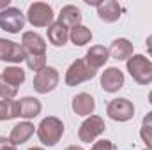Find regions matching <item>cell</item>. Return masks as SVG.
<instances>
[{
    "label": "cell",
    "instance_id": "1",
    "mask_svg": "<svg viewBox=\"0 0 152 150\" xmlns=\"http://www.w3.org/2000/svg\"><path fill=\"white\" fill-rule=\"evenodd\" d=\"M64 136V124L57 117H46L37 125V138L44 147H55Z\"/></svg>",
    "mask_w": 152,
    "mask_h": 150
},
{
    "label": "cell",
    "instance_id": "2",
    "mask_svg": "<svg viewBox=\"0 0 152 150\" xmlns=\"http://www.w3.org/2000/svg\"><path fill=\"white\" fill-rule=\"evenodd\" d=\"M127 73L138 85H151L152 83V62L145 55H133L127 62Z\"/></svg>",
    "mask_w": 152,
    "mask_h": 150
},
{
    "label": "cell",
    "instance_id": "3",
    "mask_svg": "<svg viewBox=\"0 0 152 150\" xmlns=\"http://www.w3.org/2000/svg\"><path fill=\"white\" fill-rule=\"evenodd\" d=\"M53 18H55L53 7L50 4H44V2H34V4H30V7L27 11V20L36 28L50 27L53 23Z\"/></svg>",
    "mask_w": 152,
    "mask_h": 150
},
{
    "label": "cell",
    "instance_id": "4",
    "mask_svg": "<svg viewBox=\"0 0 152 150\" xmlns=\"http://www.w3.org/2000/svg\"><path fill=\"white\" fill-rule=\"evenodd\" d=\"M96 74H97V71L94 67H90L85 62V58H78L66 71V85L67 87H76V85H80L83 81L92 79Z\"/></svg>",
    "mask_w": 152,
    "mask_h": 150
},
{
    "label": "cell",
    "instance_id": "5",
    "mask_svg": "<svg viewBox=\"0 0 152 150\" xmlns=\"http://www.w3.org/2000/svg\"><path fill=\"white\" fill-rule=\"evenodd\" d=\"M104 129H106L104 120L101 117H97V115H90L87 120L81 122V125L78 129V138L83 143H90L96 138H99L104 133Z\"/></svg>",
    "mask_w": 152,
    "mask_h": 150
},
{
    "label": "cell",
    "instance_id": "6",
    "mask_svg": "<svg viewBox=\"0 0 152 150\" xmlns=\"http://www.w3.org/2000/svg\"><path fill=\"white\" fill-rule=\"evenodd\" d=\"M25 14L18 7H7L0 11V28L9 32V34H18L25 27Z\"/></svg>",
    "mask_w": 152,
    "mask_h": 150
},
{
    "label": "cell",
    "instance_id": "7",
    "mask_svg": "<svg viewBox=\"0 0 152 150\" xmlns=\"http://www.w3.org/2000/svg\"><path fill=\"white\" fill-rule=\"evenodd\" d=\"M58 79H60L58 71H57L55 67L46 66L42 71L36 73L32 85H34V90H36L37 94H48V92H53V90L57 88Z\"/></svg>",
    "mask_w": 152,
    "mask_h": 150
},
{
    "label": "cell",
    "instance_id": "8",
    "mask_svg": "<svg viewBox=\"0 0 152 150\" xmlns=\"http://www.w3.org/2000/svg\"><path fill=\"white\" fill-rule=\"evenodd\" d=\"M106 113L115 122H127V120H131L134 117V106H133V103L129 99L118 97V99H113V101L108 103Z\"/></svg>",
    "mask_w": 152,
    "mask_h": 150
},
{
    "label": "cell",
    "instance_id": "9",
    "mask_svg": "<svg viewBox=\"0 0 152 150\" xmlns=\"http://www.w3.org/2000/svg\"><path fill=\"white\" fill-rule=\"evenodd\" d=\"M27 58V51L21 44L0 37V60L11 62V64H21Z\"/></svg>",
    "mask_w": 152,
    "mask_h": 150
},
{
    "label": "cell",
    "instance_id": "10",
    "mask_svg": "<svg viewBox=\"0 0 152 150\" xmlns=\"http://www.w3.org/2000/svg\"><path fill=\"white\" fill-rule=\"evenodd\" d=\"M124 87V73L118 67H108L101 74V88L108 94H115Z\"/></svg>",
    "mask_w": 152,
    "mask_h": 150
},
{
    "label": "cell",
    "instance_id": "11",
    "mask_svg": "<svg viewBox=\"0 0 152 150\" xmlns=\"http://www.w3.org/2000/svg\"><path fill=\"white\" fill-rule=\"evenodd\" d=\"M21 46L27 51V55H46V42L36 32H23Z\"/></svg>",
    "mask_w": 152,
    "mask_h": 150
},
{
    "label": "cell",
    "instance_id": "12",
    "mask_svg": "<svg viewBox=\"0 0 152 150\" xmlns=\"http://www.w3.org/2000/svg\"><path fill=\"white\" fill-rule=\"evenodd\" d=\"M71 106H73V111L80 117H90L94 110H96V101L90 94L87 92H81V94H76L71 101Z\"/></svg>",
    "mask_w": 152,
    "mask_h": 150
},
{
    "label": "cell",
    "instance_id": "13",
    "mask_svg": "<svg viewBox=\"0 0 152 150\" xmlns=\"http://www.w3.org/2000/svg\"><path fill=\"white\" fill-rule=\"evenodd\" d=\"M81 18H83V14H81V11L73 5V4H67V5H64L62 9H60V14H58V23L60 25H64L67 30L71 28H75L78 25H81Z\"/></svg>",
    "mask_w": 152,
    "mask_h": 150
},
{
    "label": "cell",
    "instance_id": "14",
    "mask_svg": "<svg viewBox=\"0 0 152 150\" xmlns=\"http://www.w3.org/2000/svg\"><path fill=\"white\" fill-rule=\"evenodd\" d=\"M120 12H122V7L115 0H104V2H101L97 5V16L104 23H115V21H118Z\"/></svg>",
    "mask_w": 152,
    "mask_h": 150
},
{
    "label": "cell",
    "instance_id": "15",
    "mask_svg": "<svg viewBox=\"0 0 152 150\" xmlns=\"http://www.w3.org/2000/svg\"><path fill=\"white\" fill-rule=\"evenodd\" d=\"M34 131H36V127H34V124H32V122H28V120L20 122V124H16V125L11 129L9 140H11L16 147H18V145H23V143H27V141L32 138Z\"/></svg>",
    "mask_w": 152,
    "mask_h": 150
},
{
    "label": "cell",
    "instance_id": "16",
    "mask_svg": "<svg viewBox=\"0 0 152 150\" xmlns=\"http://www.w3.org/2000/svg\"><path fill=\"white\" fill-rule=\"evenodd\" d=\"M108 51H110V57L112 58L118 60V62L120 60H126L127 62L133 57V42L126 37H118L112 42V46L108 48Z\"/></svg>",
    "mask_w": 152,
    "mask_h": 150
},
{
    "label": "cell",
    "instance_id": "17",
    "mask_svg": "<svg viewBox=\"0 0 152 150\" xmlns=\"http://www.w3.org/2000/svg\"><path fill=\"white\" fill-rule=\"evenodd\" d=\"M108 58H110V51H108V48H104V46H101V44L90 46L88 51H87V55H85V62H87L90 67H94L96 71H97L99 67H103V66L108 62Z\"/></svg>",
    "mask_w": 152,
    "mask_h": 150
},
{
    "label": "cell",
    "instance_id": "18",
    "mask_svg": "<svg viewBox=\"0 0 152 150\" xmlns=\"http://www.w3.org/2000/svg\"><path fill=\"white\" fill-rule=\"evenodd\" d=\"M41 101L36 97H23V99H18V111L20 117L25 118V120H30V118H36L39 113H41Z\"/></svg>",
    "mask_w": 152,
    "mask_h": 150
},
{
    "label": "cell",
    "instance_id": "19",
    "mask_svg": "<svg viewBox=\"0 0 152 150\" xmlns=\"http://www.w3.org/2000/svg\"><path fill=\"white\" fill-rule=\"evenodd\" d=\"M46 30H48V41L53 46H57V48H62L67 42V39H69V30L64 25H60L58 21L51 23Z\"/></svg>",
    "mask_w": 152,
    "mask_h": 150
},
{
    "label": "cell",
    "instance_id": "20",
    "mask_svg": "<svg viewBox=\"0 0 152 150\" xmlns=\"http://www.w3.org/2000/svg\"><path fill=\"white\" fill-rule=\"evenodd\" d=\"M25 78H27L25 76V71L20 66H9V67H5L0 73V79L5 81L11 87H14V88H20V85L25 81Z\"/></svg>",
    "mask_w": 152,
    "mask_h": 150
},
{
    "label": "cell",
    "instance_id": "21",
    "mask_svg": "<svg viewBox=\"0 0 152 150\" xmlns=\"http://www.w3.org/2000/svg\"><path fill=\"white\" fill-rule=\"evenodd\" d=\"M69 39H71V42H73L75 46H85L87 42L92 41V32H90L88 27L78 25V27H75V28L69 32Z\"/></svg>",
    "mask_w": 152,
    "mask_h": 150
},
{
    "label": "cell",
    "instance_id": "22",
    "mask_svg": "<svg viewBox=\"0 0 152 150\" xmlns=\"http://www.w3.org/2000/svg\"><path fill=\"white\" fill-rule=\"evenodd\" d=\"M20 111H18V101H7V99H0V122L4 120H12L18 118Z\"/></svg>",
    "mask_w": 152,
    "mask_h": 150
},
{
    "label": "cell",
    "instance_id": "23",
    "mask_svg": "<svg viewBox=\"0 0 152 150\" xmlns=\"http://www.w3.org/2000/svg\"><path fill=\"white\" fill-rule=\"evenodd\" d=\"M25 62H27L28 69L39 73V71H42L46 67V55H27Z\"/></svg>",
    "mask_w": 152,
    "mask_h": 150
},
{
    "label": "cell",
    "instance_id": "24",
    "mask_svg": "<svg viewBox=\"0 0 152 150\" xmlns=\"http://www.w3.org/2000/svg\"><path fill=\"white\" fill-rule=\"evenodd\" d=\"M16 95H18V88L11 87V85H7L5 81L0 79V97L2 99H7V101H12Z\"/></svg>",
    "mask_w": 152,
    "mask_h": 150
},
{
    "label": "cell",
    "instance_id": "25",
    "mask_svg": "<svg viewBox=\"0 0 152 150\" xmlns=\"http://www.w3.org/2000/svg\"><path fill=\"white\" fill-rule=\"evenodd\" d=\"M140 138H142V141L145 143L147 150H152V127L142 125V129H140Z\"/></svg>",
    "mask_w": 152,
    "mask_h": 150
},
{
    "label": "cell",
    "instance_id": "26",
    "mask_svg": "<svg viewBox=\"0 0 152 150\" xmlns=\"http://www.w3.org/2000/svg\"><path fill=\"white\" fill-rule=\"evenodd\" d=\"M90 150H115V145L110 141V140H99L92 145Z\"/></svg>",
    "mask_w": 152,
    "mask_h": 150
},
{
    "label": "cell",
    "instance_id": "27",
    "mask_svg": "<svg viewBox=\"0 0 152 150\" xmlns=\"http://www.w3.org/2000/svg\"><path fill=\"white\" fill-rule=\"evenodd\" d=\"M0 150H18V149H16V145H14L9 138L0 136Z\"/></svg>",
    "mask_w": 152,
    "mask_h": 150
},
{
    "label": "cell",
    "instance_id": "28",
    "mask_svg": "<svg viewBox=\"0 0 152 150\" xmlns=\"http://www.w3.org/2000/svg\"><path fill=\"white\" fill-rule=\"evenodd\" d=\"M142 125H149V127H152V111H149L145 117H143V120H142Z\"/></svg>",
    "mask_w": 152,
    "mask_h": 150
},
{
    "label": "cell",
    "instance_id": "29",
    "mask_svg": "<svg viewBox=\"0 0 152 150\" xmlns=\"http://www.w3.org/2000/svg\"><path fill=\"white\" fill-rule=\"evenodd\" d=\"M145 46H147V51H149V55L152 57V34L147 37V41H145Z\"/></svg>",
    "mask_w": 152,
    "mask_h": 150
},
{
    "label": "cell",
    "instance_id": "30",
    "mask_svg": "<svg viewBox=\"0 0 152 150\" xmlns=\"http://www.w3.org/2000/svg\"><path fill=\"white\" fill-rule=\"evenodd\" d=\"M7 7H11V2H9V0H2V2H0V9L4 11V9H7Z\"/></svg>",
    "mask_w": 152,
    "mask_h": 150
},
{
    "label": "cell",
    "instance_id": "31",
    "mask_svg": "<svg viewBox=\"0 0 152 150\" xmlns=\"http://www.w3.org/2000/svg\"><path fill=\"white\" fill-rule=\"evenodd\" d=\"M66 150H83L81 147H78V145H71V147H67Z\"/></svg>",
    "mask_w": 152,
    "mask_h": 150
},
{
    "label": "cell",
    "instance_id": "32",
    "mask_svg": "<svg viewBox=\"0 0 152 150\" xmlns=\"http://www.w3.org/2000/svg\"><path fill=\"white\" fill-rule=\"evenodd\" d=\"M28 150H44L42 147H32V149H28Z\"/></svg>",
    "mask_w": 152,
    "mask_h": 150
},
{
    "label": "cell",
    "instance_id": "33",
    "mask_svg": "<svg viewBox=\"0 0 152 150\" xmlns=\"http://www.w3.org/2000/svg\"><path fill=\"white\" fill-rule=\"evenodd\" d=\"M149 103L152 104V90H151V94H149Z\"/></svg>",
    "mask_w": 152,
    "mask_h": 150
},
{
    "label": "cell",
    "instance_id": "34",
    "mask_svg": "<svg viewBox=\"0 0 152 150\" xmlns=\"http://www.w3.org/2000/svg\"><path fill=\"white\" fill-rule=\"evenodd\" d=\"M143 150H147V149H143Z\"/></svg>",
    "mask_w": 152,
    "mask_h": 150
}]
</instances>
